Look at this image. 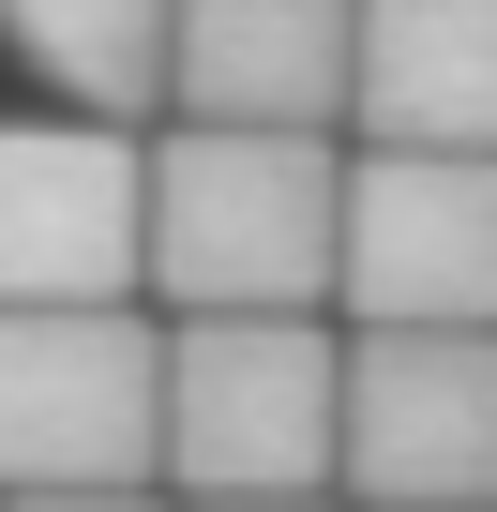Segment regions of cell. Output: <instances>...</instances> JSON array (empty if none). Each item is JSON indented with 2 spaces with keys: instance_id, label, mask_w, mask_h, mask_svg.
<instances>
[{
  "instance_id": "7a4b0ae2",
  "label": "cell",
  "mask_w": 497,
  "mask_h": 512,
  "mask_svg": "<svg viewBox=\"0 0 497 512\" xmlns=\"http://www.w3.org/2000/svg\"><path fill=\"white\" fill-rule=\"evenodd\" d=\"M166 482L181 512H257L347 482V347L317 317H181L166 332Z\"/></svg>"
},
{
  "instance_id": "277c9868",
  "label": "cell",
  "mask_w": 497,
  "mask_h": 512,
  "mask_svg": "<svg viewBox=\"0 0 497 512\" xmlns=\"http://www.w3.org/2000/svg\"><path fill=\"white\" fill-rule=\"evenodd\" d=\"M332 302L362 332H497V151H347Z\"/></svg>"
},
{
  "instance_id": "6da1fadb",
  "label": "cell",
  "mask_w": 497,
  "mask_h": 512,
  "mask_svg": "<svg viewBox=\"0 0 497 512\" xmlns=\"http://www.w3.org/2000/svg\"><path fill=\"white\" fill-rule=\"evenodd\" d=\"M347 256V151L181 121L151 151V287L166 317H317Z\"/></svg>"
},
{
  "instance_id": "ba28073f",
  "label": "cell",
  "mask_w": 497,
  "mask_h": 512,
  "mask_svg": "<svg viewBox=\"0 0 497 512\" xmlns=\"http://www.w3.org/2000/svg\"><path fill=\"white\" fill-rule=\"evenodd\" d=\"M362 151H497V0H362Z\"/></svg>"
},
{
  "instance_id": "8992f818",
  "label": "cell",
  "mask_w": 497,
  "mask_h": 512,
  "mask_svg": "<svg viewBox=\"0 0 497 512\" xmlns=\"http://www.w3.org/2000/svg\"><path fill=\"white\" fill-rule=\"evenodd\" d=\"M347 497L497 512V332H347Z\"/></svg>"
},
{
  "instance_id": "5b68a950",
  "label": "cell",
  "mask_w": 497,
  "mask_h": 512,
  "mask_svg": "<svg viewBox=\"0 0 497 512\" xmlns=\"http://www.w3.org/2000/svg\"><path fill=\"white\" fill-rule=\"evenodd\" d=\"M151 287V151L106 121H0V317H91Z\"/></svg>"
},
{
  "instance_id": "3957f363",
  "label": "cell",
  "mask_w": 497,
  "mask_h": 512,
  "mask_svg": "<svg viewBox=\"0 0 497 512\" xmlns=\"http://www.w3.org/2000/svg\"><path fill=\"white\" fill-rule=\"evenodd\" d=\"M166 467V332L136 302L0 317V482L16 497H151Z\"/></svg>"
},
{
  "instance_id": "52a82bcc",
  "label": "cell",
  "mask_w": 497,
  "mask_h": 512,
  "mask_svg": "<svg viewBox=\"0 0 497 512\" xmlns=\"http://www.w3.org/2000/svg\"><path fill=\"white\" fill-rule=\"evenodd\" d=\"M347 76H362V0H181V31H166V106L181 121L332 136Z\"/></svg>"
},
{
  "instance_id": "30bf717a",
  "label": "cell",
  "mask_w": 497,
  "mask_h": 512,
  "mask_svg": "<svg viewBox=\"0 0 497 512\" xmlns=\"http://www.w3.org/2000/svg\"><path fill=\"white\" fill-rule=\"evenodd\" d=\"M0 512H166V497H0Z\"/></svg>"
},
{
  "instance_id": "9c48e42d",
  "label": "cell",
  "mask_w": 497,
  "mask_h": 512,
  "mask_svg": "<svg viewBox=\"0 0 497 512\" xmlns=\"http://www.w3.org/2000/svg\"><path fill=\"white\" fill-rule=\"evenodd\" d=\"M0 31H16V61L61 76L91 121H136V106H166V31H181V0H0Z\"/></svg>"
},
{
  "instance_id": "8fae6325",
  "label": "cell",
  "mask_w": 497,
  "mask_h": 512,
  "mask_svg": "<svg viewBox=\"0 0 497 512\" xmlns=\"http://www.w3.org/2000/svg\"><path fill=\"white\" fill-rule=\"evenodd\" d=\"M257 512H332V497H257Z\"/></svg>"
}]
</instances>
